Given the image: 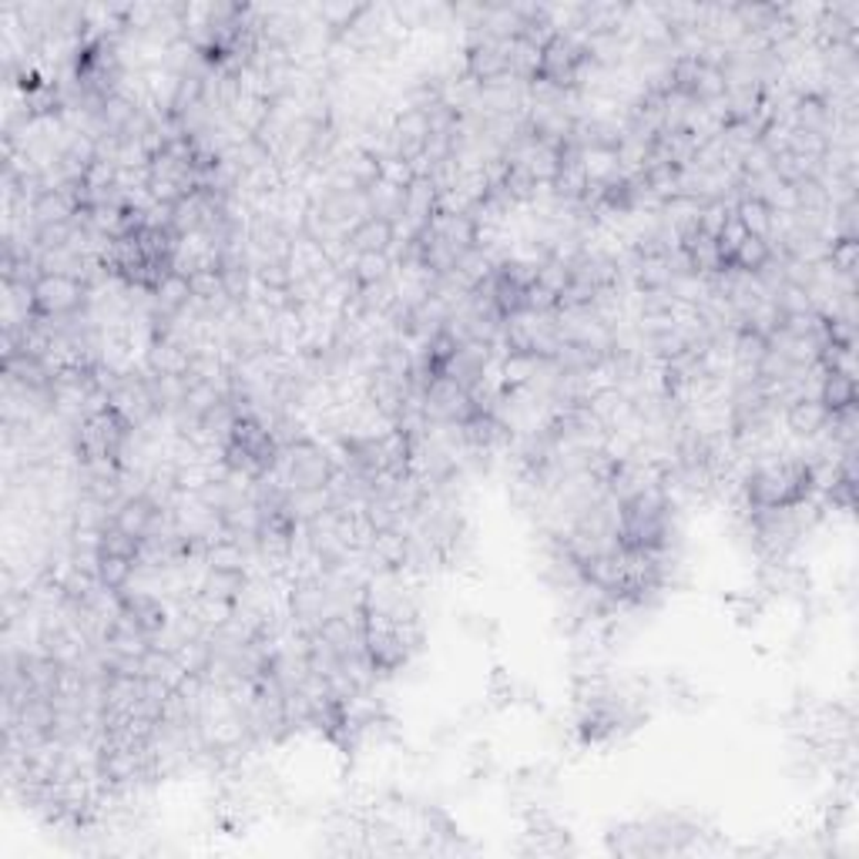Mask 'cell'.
Instances as JSON below:
<instances>
[{"mask_svg": "<svg viewBox=\"0 0 859 859\" xmlns=\"http://www.w3.org/2000/svg\"><path fill=\"white\" fill-rule=\"evenodd\" d=\"M829 423H833V416H829V410L816 396H796L790 403V410H785V426H790L793 434H800V437H816V434H823Z\"/></svg>", "mask_w": 859, "mask_h": 859, "instance_id": "5b68a950", "label": "cell"}, {"mask_svg": "<svg viewBox=\"0 0 859 859\" xmlns=\"http://www.w3.org/2000/svg\"><path fill=\"white\" fill-rule=\"evenodd\" d=\"M393 242H396V222L383 219V215H373V211L346 232V246L356 255H363V252H390Z\"/></svg>", "mask_w": 859, "mask_h": 859, "instance_id": "3957f363", "label": "cell"}, {"mask_svg": "<svg viewBox=\"0 0 859 859\" xmlns=\"http://www.w3.org/2000/svg\"><path fill=\"white\" fill-rule=\"evenodd\" d=\"M336 474H339L336 460L316 441L300 437L285 447V483H290L296 493L326 490L336 480Z\"/></svg>", "mask_w": 859, "mask_h": 859, "instance_id": "6da1fadb", "label": "cell"}, {"mask_svg": "<svg viewBox=\"0 0 859 859\" xmlns=\"http://www.w3.org/2000/svg\"><path fill=\"white\" fill-rule=\"evenodd\" d=\"M769 262H772V246H769V239L746 236V239L736 246V252L729 255L726 272H746V275H752V272H762Z\"/></svg>", "mask_w": 859, "mask_h": 859, "instance_id": "8992f818", "label": "cell"}, {"mask_svg": "<svg viewBox=\"0 0 859 859\" xmlns=\"http://www.w3.org/2000/svg\"><path fill=\"white\" fill-rule=\"evenodd\" d=\"M31 296H34V313L41 319H57V316H67L78 306H85L88 285L70 272L47 269L31 282Z\"/></svg>", "mask_w": 859, "mask_h": 859, "instance_id": "7a4b0ae2", "label": "cell"}, {"mask_svg": "<svg viewBox=\"0 0 859 859\" xmlns=\"http://www.w3.org/2000/svg\"><path fill=\"white\" fill-rule=\"evenodd\" d=\"M816 400L829 410V416L856 410V377L846 370H823Z\"/></svg>", "mask_w": 859, "mask_h": 859, "instance_id": "277c9868", "label": "cell"}]
</instances>
